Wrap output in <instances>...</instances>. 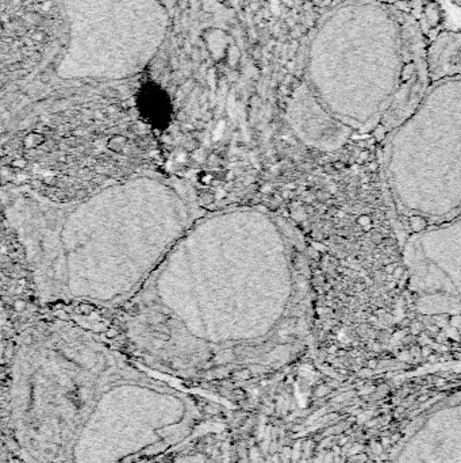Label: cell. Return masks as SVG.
<instances>
[{"instance_id": "6da1fadb", "label": "cell", "mask_w": 461, "mask_h": 463, "mask_svg": "<svg viewBox=\"0 0 461 463\" xmlns=\"http://www.w3.org/2000/svg\"><path fill=\"white\" fill-rule=\"evenodd\" d=\"M303 236L264 205L205 211L116 314L125 346L173 374L220 378L282 366L311 324Z\"/></svg>"}, {"instance_id": "7a4b0ae2", "label": "cell", "mask_w": 461, "mask_h": 463, "mask_svg": "<svg viewBox=\"0 0 461 463\" xmlns=\"http://www.w3.org/2000/svg\"><path fill=\"white\" fill-rule=\"evenodd\" d=\"M5 221L42 305L121 309L206 210L195 187L142 169L74 199L1 190Z\"/></svg>"}, {"instance_id": "3957f363", "label": "cell", "mask_w": 461, "mask_h": 463, "mask_svg": "<svg viewBox=\"0 0 461 463\" xmlns=\"http://www.w3.org/2000/svg\"><path fill=\"white\" fill-rule=\"evenodd\" d=\"M304 83L349 129L390 134L431 84L419 22L384 0L341 1L313 36Z\"/></svg>"}, {"instance_id": "277c9868", "label": "cell", "mask_w": 461, "mask_h": 463, "mask_svg": "<svg viewBox=\"0 0 461 463\" xmlns=\"http://www.w3.org/2000/svg\"><path fill=\"white\" fill-rule=\"evenodd\" d=\"M287 121L295 136L315 149L333 151L353 132L326 110L306 83L299 85L289 100Z\"/></svg>"}, {"instance_id": "5b68a950", "label": "cell", "mask_w": 461, "mask_h": 463, "mask_svg": "<svg viewBox=\"0 0 461 463\" xmlns=\"http://www.w3.org/2000/svg\"><path fill=\"white\" fill-rule=\"evenodd\" d=\"M430 83L461 79V32L442 30L427 45Z\"/></svg>"}, {"instance_id": "8992f818", "label": "cell", "mask_w": 461, "mask_h": 463, "mask_svg": "<svg viewBox=\"0 0 461 463\" xmlns=\"http://www.w3.org/2000/svg\"><path fill=\"white\" fill-rule=\"evenodd\" d=\"M452 1H453L455 4L459 5V7H461V0H452Z\"/></svg>"}]
</instances>
